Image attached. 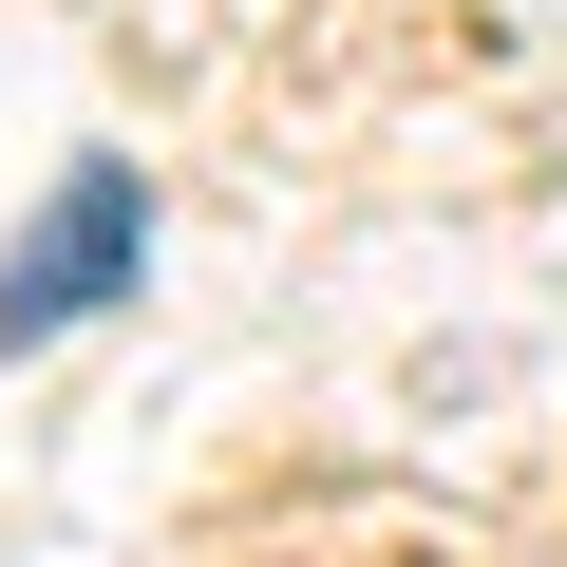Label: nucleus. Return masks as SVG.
<instances>
[{
  "label": "nucleus",
  "instance_id": "1",
  "mask_svg": "<svg viewBox=\"0 0 567 567\" xmlns=\"http://www.w3.org/2000/svg\"><path fill=\"white\" fill-rule=\"evenodd\" d=\"M133 265H152V171H133V152H76L58 208L20 227V265H0V360H39L58 322H95Z\"/></svg>",
  "mask_w": 567,
  "mask_h": 567
}]
</instances>
